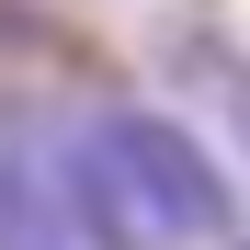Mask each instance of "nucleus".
Instances as JSON below:
<instances>
[{"mask_svg":"<svg viewBox=\"0 0 250 250\" xmlns=\"http://www.w3.org/2000/svg\"><path fill=\"white\" fill-rule=\"evenodd\" d=\"M239 137H250V125H239Z\"/></svg>","mask_w":250,"mask_h":250,"instance_id":"obj_3","label":"nucleus"},{"mask_svg":"<svg viewBox=\"0 0 250 250\" xmlns=\"http://www.w3.org/2000/svg\"><path fill=\"white\" fill-rule=\"evenodd\" d=\"M0 250H80L68 239V193L46 182V159L23 137H0Z\"/></svg>","mask_w":250,"mask_h":250,"instance_id":"obj_2","label":"nucleus"},{"mask_svg":"<svg viewBox=\"0 0 250 250\" xmlns=\"http://www.w3.org/2000/svg\"><path fill=\"white\" fill-rule=\"evenodd\" d=\"M57 193H68V239L91 250H193L228 228L216 159L193 148V125H159V114H103L68 148Z\"/></svg>","mask_w":250,"mask_h":250,"instance_id":"obj_1","label":"nucleus"}]
</instances>
